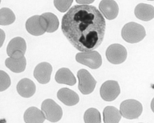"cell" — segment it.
Segmentation results:
<instances>
[{
	"instance_id": "d4e9b609",
	"label": "cell",
	"mask_w": 154,
	"mask_h": 123,
	"mask_svg": "<svg viewBox=\"0 0 154 123\" xmlns=\"http://www.w3.org/2000/svg\"><path fill=\"white\" fill-rule=\"evenodd\" d=\"M76 1L78 4H88L93 3L94 0H76Z\"/></svg>"
},
{
	"instance_id": "7402d4cb",
	"label": "cell",
	"mask_w": 154,
	"mask_h": 123,
	"mask_svg": "<svg viewBox=\"0 0 154 123\" xmlns=\"http://www.w3.org/2000/svg\"><path fill=\"white\" fill-rule=\"evenodd\" d=\"M84 120L85 123H101V118L100 113L96 109H89L85 113L84 115Z\"/></svg>"
},
{
	"instance_id": "7a4b0ae2",
	"label": "cell",
	"mask_w": 154,
	"mask_h": 123,
	"mask_svg": "<svg viewBox=\"0 0 154 123\" xmlns=\"http://www.w3.org/2000/svg\"><path fill=\"white\" fill-rule=\"evenodd\" d=\"M121 35L127 42L134 44L140 42L144 39L146 31L142 25L131 22L125 25L121 31Z\"/></svg>"
},
{
	"instance_id": "5b68a950",
	"label": "cell",
	"mask_w": 154,
	"mask_h": 123,
	"mask_svg": "<svg viewBox=\"0 0 154 123\" xmlns=\"http://www.w3.org/2000/svg\"><path fill=\"white\" fill-rule=\"evenodd\" d=\"M25 26L28 32L34 36L42 35L47 31V23L42 15L29 18L26 21Z\"/></svg>"
},
{
	"instance_id": "6da1fadb",
	"label": "cell",
	"mask_w": 154,
	"mask_h": 123,
	"mask_svg": "<svg viewBox=\"0 0 154 123\" xmlns=\"http://www.w3.org/2000/svg\"><path fill=\"white\" fill-rule=\"evenodd\" d=\"M62 30L71 45L82 52L100 46L104 37L106 21L92 5H74L63 17Z\"/></svg>"
},
{
	"instance_id": "603a6c76",
	"label": "cell",
	"mask_w": 154,
	"mask_h": 123,
	"mask_svg": "<svg viewBox=\"0 0 154 123\" xmlns=\"http://www.w3.org/2000/svg\"><path fill=\"white\" fill-rule=\"evenodd\" d=\"M73 1V0H54V4L57 10L64 13L69 8Z\"/></svg>"
},
{
	"instance_id": "cb8c5ba5",
	"label": "cell",
	"mask_w": 154,
	"mask_h": 123,
	"mask_svg": "<svg viewBox=\"0 0 154 123\" xmlns=\"http://www.w3.org/2000/svg\"><path fill=\"white\" fill-rule=\"evenodd\" d=\"M11 85V80L8 75L4 71H1V91H5Z\"/></svg>"
},
{
	"instance_id": "484cf974",
	"label": "cell",
	"mask_w": 154,
	"mask_h": 123,
	"mask_svg": "<svg viewBox=\"0 0 154 123\" xmlns=\"http://www.w3.org/2000/svg\"><path fill=\"white\" fill-rule=\"evenodd\" d=\"M151 108L152 111L154 113V98L152 101L151 103Z\"/></svg>"
},
{
	"instance_id": "277c9868",
	"label": "cell",
	"mask_w": 154,
	"mask_h": 123,
	"mask_svg": "<svg viewBox=\"0 0 154 123\" xmlns=\"http://www.w3.org/2000/svg\"><path fill=\"white\" fill-rule=\"evenodd\" d=\"M41 110L45 114L46 119L52 123L57 122L62 117L61 107L51 99H47L43 102Z\"/></svg>"
},
{
	"instance_id": "3957f363",
	"label": "cell",
	"mask_w": 154,
	"mask_h": 123,
	"mask_svg": "<svg viewBox=\"0 0 154 123\" xmlns=\"http://www.w3.org/2000/svg\"><path fill=\"white\" fill-rule=\"evenodd\" d=\"M142 104L135 100H126L120 105L121 116L128 119H134L139 118L143 112Z\"/></svg>"
},
{
	"instance_id": "ac0fdd59",
	"label": "cell",
	"mask_w": 154,
	"mask_h": 123,
	"mask_svg": "<svg viewBox=\"0 0 154 123\" xmlns=\"http://www.w3.org/2000/svg\"><path fill=\"white\" fill-rule=\"evenodd\" d=\"M26 50V44L23 38L17 37L10 41L7 47V54L11 57L16 52H20L25 54Z\"/></svg>"
},
{
	"instance_id": "e0dca14e",
	"label": "cell",
	"mask_w": 154,
	"mask_h": 123,
	"mask_svg": "<svg viewBox=\"0 0 154 123\" xmlns=\"http://www.w3.org/2000/svg\"><path fill=\"white\" fill-rule=\"evenodd\" d=\"M46 117L43 111L36 107H31L28 109L24 114L25 123H43Z\"/></svg>"
},
{
	"instance_id": "8fae6325",
	"label": "cell",
	"mask_w": 154,
	"mask_h": 123,
	"mask_svg": "<svg viewBox=\"0 0 154 123\" xmlns=\"http://www.w3.org/2000/svg\"><path fill=\"white\" fill-rule=\"evenodd\" d=\"M52 67L48 62H42L35 68L34 76L38 82L41 84H46L51 80Z\"/></svg>"
},
{
	"instance_id": "ba28073f",
	"label": "cell",
	"mask_w": 154,
	"mask_h": 123,
	"mask_svg": "<svg viewBox=\"0 0 154 123\" xmlns=\"http://www.w3.org/2000/svg\"><path fill=\"white\" fill-rule=\"evenodd\" d=\"M107 60L113 64H120L126 60L127 51L126 48L120 44H115L109 46L106 52Z\"/></svg>"
},
{
	"instance_id": "4316f807",
	"label": "cell",
	"mask_w": 154,
	"mask_h": 123,
	"mask_svg": "<svg viewBox=\"0 0 154 123\" xmlns=\"http://www.w3.org/2000/svg\"><path fill=\"white\" fill-rule=\"evenodd\" d=\"M147 1H154V0H147Z\"/></svg>"
},
{
	"instance_id": "7c38bea8",
	"label": "cell",
	"mask_w": 154,
	"mask_h": 123,
	"mask_svg": "<svg viewBox=\"0 0 154 123\" xmlns=\"http://www.w3.org/2000/svg\"><path fill=\"white\" fill-rule=\"evenodd\" d=\"M99 8L103 16L108 20H112L118 16L119 7L114 0H102Z\"/></svg>"
},
{
	"instance_id": "d6986e66",
	"label": "cell",
	"mask_w": 154,
	"mask_h": 123,
	"mask_svg": "<svg viewBox=\"0 0 154 123\" xmlns=\"http://www.w3.org/2000/svg\"><path fill=\"white\" fill-rule=\"evenodd\" d=\"M103 120L105 123H117L119 122L121 114L117 108L113 106H107L103 111Z\"/></svg>"
},
{
	"instance_id": "9c48e42d",
	"label": "cell",
	"mask_w": 154,
	"mask_h": 123,
	"mask_svg": "<svg viewBox=\"0 0 154 123\" xmlns=\"http://www.w3.org/2000/svg\"><path fill=\"white\" fill-rule=\"evenodd\" d=\"M120 93V88L118 82L109 80L102 84L100 94L102 99L107 101H112L117 98Z\"/></svg>"
},
{
	"instance_id": "4fadbf2b",
	"label": "cell",
	"mask_w": 154,
	"mask_h": 123,
	"mask_svg": "<svg viewBox=\"0 0 154 123\" xmlns=\"http://www.w3.org/2000/svg\"><path fill=\"white\" fill-rule=\"evenodd\" d=\"M57 98L66 105H75L80 100L78 95L68 88H61L57 93Z\"/></svg>"
},
{
	"instance_id": "5bb4252c",
	"label": "cell",
	"mask_w": 154,
	"mask_h": 123,
	"mask_svg": "<svg viewBox=\"0 0 154 123\" xmlns=\"http://www.w3.org/2000/svg\"><path fill=\"white\" fill-rule=\"evenodd\" d=\"M17 92L21 97L29 98L34 95L36 86L32 80L28 78L21 79L17 86Z\"/></svg>"
},
{
	"instance_id": "ffe728a7",
	"label": "cell",
	"mask_w": 154,
	"mask_h": 123,
	"mask_svg": "<svg viewBox=\"0 0 154 123\" xmlns=\"http://www.w3.org/2000/svg\"><path fill=\"white\" fill-rule=\"evenodd\" d=\"M47 23L48 28L47 32L52 33L58 29L59 21L57 16L51 13H45L42 15Z\"/></svg>"
},
{
	"instance_id": "44dd1931",
	"label": "cell",
	"mask_w": 154,
	"mask_h": 123,
	"mask_svg": "<svg viewBox=\"0 0 154 123\" xmlns=\"http://www.w3.org/2000/svg\"><path fill=\"white\" fill-rule=\"evenodd\" d=\"M15 16L12 10L8 8L1 9V25L6 26L11 24L15 20Z\"/></svg>"
},
{
	"instance_id": "8992f818",
	"label": "cell",
	"mask_w": 154,
	"mask_h": 123,
	"mask_svg": "<svg viewBox=\"0 0 154 123\" xmlns=\"http://www.w3.org/2000/svg\"><path fill=\"white\" fill-rule=\"evenodd\" d=\"M77 62L92 69H97L102 65V57L97 51L79 53L76 56Z\"/></svg>"
},
{
	"instance_id": "52a82bcc",
	"label": "cell",
	"mask_w": 154,
	"mask_h": 123,
	"mask_svg": "<svg viewBox=\"0 0 154 123\" xmlns=\"http://www.w3.org/2000/svg\"><path fill=\"white\" fill-rule=\"evenodd\" d=\"M77 77L79 79V89L82 93L89 94L94 90L97 81L88 71L85 69L79 70Z\"/></svg>"
},
{
	"instance_id": "2e32d148",
	"label": "cell",
	"mask_w": 154,
	"mask_h": 123,
	"mask_svg": "<svg viewBox=\"0 0 154 123\" xmlns=\"http://www.w3.org/2000/svg\"><path fill=\"white\" fill-rule=\"evenodd\" d=\"M55 79L57 83L72 86L76 83V78L69 69L63 68L56 72Z\"/></svg>"
},
{
	"instance_id": "9a60e30c",
	"label": "cell",
	"mask_w": 154,
	"mask_h": 123,
	"mask_svg": "<svg viewBox=\"0 0 154 123\" xmlns=\"http://www.w3.org/2000/svg\"><path fill=\"white\" fill-rule=\"evenodd\" d=\"M134 13L137 19L143 21H150L154 18V6L148 4H139L135 7Z\"/></svg>"
},
{
	"instance_id": "30bf717a",
	"label": "cell",
	"mask_w": 154,
	"mask_h": 123,
	"mask_svg": "<svg viewBox=\"0 0 154 123\" xmlns=\"http://www.w3.org/2000/svg\"><path fill=\"white\" fill-rule=\"evenodd\" d=\"M24 55L20 52H16L13 54L5 60V64L7 68L15 73L23 72L26 66V60Z\"/></svg>"
}]
</instances>
